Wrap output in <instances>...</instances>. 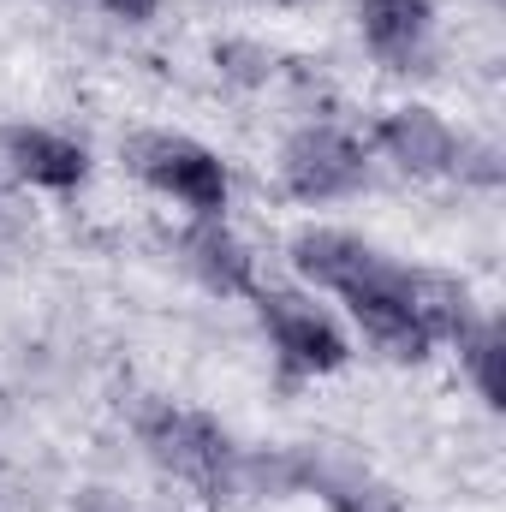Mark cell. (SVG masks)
Returning a JSON list of instances; mask_svg holds the SVG:
<instances>
[{"instance_id": "obj_2", "label": "cell", "mask_w": 506, "mask_h": 512, "mask_svg": "<svg viewBox=\"0 0 506 512\" xmlns=\"http://www.w3.org/2000/svg\"><path fill=\"white\" fill-rule=\"evenodd\" d=\"M137 441L149 447V459L161 471H173L179 483H191L209 507H227L245 495L251 483V459L233 447V435L203 417V411H185V405H143L137 417Z\"/></svg>"}, {"instance_id": "obj_8", "label": "cell", "mask_w": 506, "mask_h": 512, "mask_svg": "<svg viewBox=\"0 0 506 512\" xmlns=\"http://www.w3.org/2000/svg\"><path fill=\"white\" fill-rule=\"evenodd\" d=\"M358 36L393 72H417L435 42V0H358Z\"/></svg>"}, {"instance_id": "obj_3", "label": "cell", "mask_w": 506, "mask_h": 512, "mask_svg": "<svg viewBox=\"0 0 506 512\" xmlns=\"http://www.w3.org/2000/svg\"><path fill=\"white\" fill-rule=\"evenodd\" d=\"M126 155H131V173H137L149 191L185 203L191 215H221L227 197H233L227 161H221L209 143L185 137V131H137Z\"/></svg>"}, {"instance_id": "obj_10", "label": "cell", "mask_w": 506, "mask_h": 512, "mask_svg": "<svg viewBox=\"0 0 506 512\" xmlns=\"http://www.w3.org/2000/svg\"><path fill=\"white\" fill-rule=\"evenodd\" d=\"M0 155L24 185H42V191H78L90 179V149L42 126H12L0 137Z\"/></svg>"}, {"instance_id": "obj_14", "label": "cell", "mask_w": 506, "mask_h": 512, "mask_svg": "<svg viewBox=\"0 0 506 512\" xmlns=\"http://www.w3.org/2000/svg\"><path fill=\"white\" fill-rule=\"evenodd\" d=\"M483 6H506V0H483Z\"/></svg>"}, {"instance_id": "obj_1", "label": "cell", "mask_w": 506, "mask_h": 512, "mask_svg": "<svg viewBox=\"0 0 506 512\" xmlns=\"http://www.w3.org/2000/svg\"><path fill=\"white\" fill-rule=\"evenodd\" d=\"M292 268L310 286L346 298V310L364 322V334L399 364L429 358L441 340H459L477 322L465 280L429 274V268H399L376 245H364L358 233H340V227H304L292 239Z\"/></svg>"}, {"instance_id": "obj_7", "label": "cell", "mask_w": 506, "mask_h": 512, "mask_svg": "<svg viewBox=\"0 0 506 512\" xmlns=\"http://www.w3.org/2000/svg\"><path fill=\"white\" fill-rule=\"evenodd\" d=\"M280 483L286 489H316L334 512H399L393 489L376 483L358 459L346 453H328V447H298L280 459Z\"/></svg>"}, {"instance_id": "obj_12", "label": "cell", "mask_w": 506, "mask_h": 512, "mask_svg": "<svg viewBox=\"0 0 506 512\" xmlns=\"http://www.w3.org/2000/svg\"><path fill=\"white\" fill-rule=\"evenodd\" d=\"M84 6H102V12L120 18V24H149V18L161 12V0H84Z\"/></svg>"}, {"instance_id": "obj_4", "label": "cell", "mask_w": 506, "mask_h": 512, "mask_svg": "<svg viewBox=\"0 0 506 512\" xmlns=\"http://www.w3.org/2000/svg\"><path fill=\"white\" fill-rule=\"evenodd\" d=\"M370 161H364V143L340 126H304L286 137L280 149V185L298 197V203H334V197H352L364 185Z\"/></svg>"}, {"instance_id": "obj_11", "label": "cell", "mask_w": 506, "mask_h": 512, "mask_svg": "<svg viewBox=\"0 0 506 512\" xmlns=\"http://www.w3.org/2000/svg\"><path fill=\"white\" fill-rule=\"evenodd\" d=\"M453 346H459V358H465L471 382H477V393H483V405H489V411H501V405H506V387H501V322H495V316H477Z\"/></svg>"}, {"instance_id": "obj_6", "label": "cell", "mask_w": 506, "mask_h": 512, "mask_svg": "<svg viewBox=\"0 0 506 512\" xmlns=\"http://www.w3.org/2000/svg\"><path fill=\"white\" fill-rule=\"evenodd\" d=\"M376 143H381V155H387L399 173H411V179L465 173V167H471V155H477V149H471V137H459V131L447 126L435 108H423V102L381 114Z\"/></svg>"}, {"instance_id": "obj_13", "label": "cell", "mask_w": 506, "mask_h": 512, "mask_svg": "<svg viewBox=\"0 0 506 512\" xmlns=\"http://www.w3.org/2000/svg\"><path fill=\"white\" fill-rule=\"evenodd\" d=\"M12 245H18V221L0 209V251H12Z\"/></svg>"}, {"instance_id": "obj_5", "label": "cell", "mask_w": 506, "mask_h": 512, "mask_svg": "<svg viewBox=\"0 0 506 512\" xmlns=\"http://www.w3.org/2000/svg\"><path fill=\"white\" fill-rule=\"evenodd\" d=\"M256 310H262V328L280 352V364L292 376H334L346 370L352 346L340 334V322L328 310H316L310 298H292V292H256Z\"/></svg>"}, {"instance_id": "obj_9", "label": "cell", "mask_w": 506, "mask_h": 512, "mask_svg": "<svg viewBox=\"0 0 506 512\" xmlns=\"http://www.w3.org/2000/svg\"><path fill=\"white\" fill-rule=\"evenodd\" d=\"M179 262L221 298H256V262L251 251L233 239V227L221 215H197V227L179 233Z\"/></svg>"}]
</instances>
